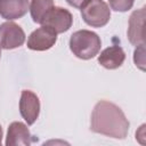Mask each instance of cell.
Listing matches in <instances>:
<instances>
[{"instance_id": "16", "label": "cell", "mask_w": 146, "mask_h": 146, "mask_svg": "<svg viewBox=\"0 0 146 146\" xmlns=\"http://www.w3.org/2000/svg\"><path fill=\"white\" fill-rule=\"evenodd\" d=\"M0 56H1V48H0Z\"/></svg>"}, {"instance_id": "7", "label": "cell", "mask_w": 146, "mask_h": 146, "mask_svg": "<svg viewBox=\"0 0 146 146\" xmlns=\"http://www.w3.org/2000/svg\"><path fill=\"white\" fill-rule=\"evenodd\" d=\"M19 113L29 125H32L40 114L39 97L31 90H23L19 99Z\"/></svg>"}, {"instance_id": "5", "label": "cell", "mask_w": 146, "mask_h": 146, "mask_svg": "<svg viewBox=\"0 0 146 146\" xmlns=\"http://www.w3.org/2000/svg\"><path fill=\"white\" fill-rule=\"evenodd\" d=\"M25 42V32L14 22H5L0 25V48L15 49Z\"/></svg>"}, {"instance_id": "12", "label": "cell", "mask_w": 146, "mask_h": 146, "mask_svg": "<svg viewBox=\"0 0 146 146\" xmlns=\"http://www.w3.org/2000/svg\"><path fill=\"white\" fill-rule=\"evenodd\" d=\"M54 7V0H31L30 13L34 23L41 24L44 15Z\"/></svg>"}, {"instance_id": "6", "label": "cell", "mask_w": 146, "mask_h": 146, "mask_svg": "<svg viewBox=\"0 0 146 146\" xmlns=\"http://www.w3.org/2000/svg\"><path fill=\"white\" fill-rule=\"evenodd\" d=\"M57 41V33L48 27L42 25L41 27L34 30L29 39H27V48L35 51H44L50 49L52 46H55Z\"/></svg>"}, {"instance_id": "2", "label": "cell", "mask_w": 146, "mask_h": 146, "mask_svg": "<svg viewBox=\"0 0 146 146\" xmlns=\"http://www.w3.org/2000/svg\"><path fill=\"white\" fill-rule=\"evenodd\" d=\"M102 40L97 33L89 30H79L70 38V49L80 59L88 60L98 55Z\"/></svg>"}, {"instance_id": "10", "label": "cell", "mask_w": 146, "mask_h": 146, "mask_svg": "<svg viewBox=\"0 0 146 146\" xmlns=\"http://www.w3.org/2000/svg\"><path fill=\"white\" fill-rule=\"evenodd\" d=\"M29 8V0H0V16L7 21L22 18Z\"/></svg>"}, {"instance_id": "15", "label": "cell", "mask_w": 146, "mask_h": 146, "mask_svg": "<svg viewBox=\"0 0 146 146\" xmlns=\"http://www.w3.org/2000/svg\"><path fill=\"white\" fill-rule=\"evenodd\" d=\"M2 137H3V132H2V128L0 125V145H1V141H2Z\"/></svg>"}, {"instance_id": "4", "label": "cell", "mask_w": 146, "mask_h": 146, "mask_svg": "<svg viewBox=\"0 0 146 146\" xmlns=\"http://www.w3.org/2000/svg\"><path fill=\"white\" fill-rule=\"evenodd\" d=\"M72 24H73L72 14L65 8L55 7V6L44 15L41 22V25L52 29L57 34L68 31Z\"/></svg>"}, {"instance_id": "9", "label": "cell", "mask_w": 146, "mask_h": 146, "mask_svg": "<svg viewBox=\"0 0 146 146\" xmlns=\"http://www.w3.org/2000/svg\"><path fill=\"white\" fill-rule=\"evenodd\" d=\"M32 143V136L26 124L19 121L11 122L8 127L6 146H29Z\"/></svg>"}, {"instance_id": "13", "label": "cell", "mask_w": 146, "mask_h": 146, "mask_svg": "<svg viewBox=\"0 0 146 146\" xmlns=\"http://www.w3.org/2000/svg\"><path fill=\"white\" fill-rule=\"evenodd\" d=\"M108 2L111 9H113L114 11L124 13L132 8L135 0H108Z\"/></svg>"}, {"instance_id": "1", "label": "cell", "mask_w": 146, "mask_h": 146, "mask_svg": "<svg viewBox=\"0 0 146 146\" xmlns=\"http://www.w3.org/2000/svg\"><path fill=\"white\" fill-rule=\"evenodd\" d=\"M130 123L122 110L108 102H98L91 113L90 130L115 139H124L128 136Z\"/></svg>"}, {"instance_id": "14", "label": "cell", "mask_w": 146, "mask_h": 146, "mask_svg": "<svg viewBox=\"0 0 146 146\" xmlns=\"http://www.w3.org/2000/svg\"><path fill=\"white\" fill-rule=\"evenodd\" d=\"M70 6L78 8V9H82L83 7H86L91 0H65Z\"/></svg>"}, {"instance_id": "8", "label": "cell", "mask_w": 146, "mask_h": 146, "mask_svg": "<svg viewBox=\"0 0 146 146\" xmlns=\"http://www.w3.org/2000/svg\"><path fill=\"white\" fill-rule=\"evenodd\" d=\"M144 21H145V7L135 10L130 18L128 24V39L131 44L133 46H140L144 44Z\"/></svg>"}, {"instance_id": "3", "label": "cell", "mask_w": 146, "mask_h": 146, "mask_svg": "<svg viewBox=\"0 0 146 146\" xmlns=\"http://www.w3.org/2000/svg\"><path fill=\"white\" fill-rule=\"evenodd\" d=\"M81 17L91 27H103L111 18V9L104 0H91L81 9Z\"/></svg>"}, {"instance_id": "11", "label": "cell", "mask_w": 146, "mask_h": 146, "mask_svg": "<svg viewBox=\"0 0 146 146\" xmlns=\"http://www.w3.org/2000/svg\"><path fill=\"white\" fill-rule=\"evenodd\" d=\"M124 59H125V52L117 44L105 48L98 56V63L107 70L119 68L123 64Z\"/></svg>"}]
</instances>
